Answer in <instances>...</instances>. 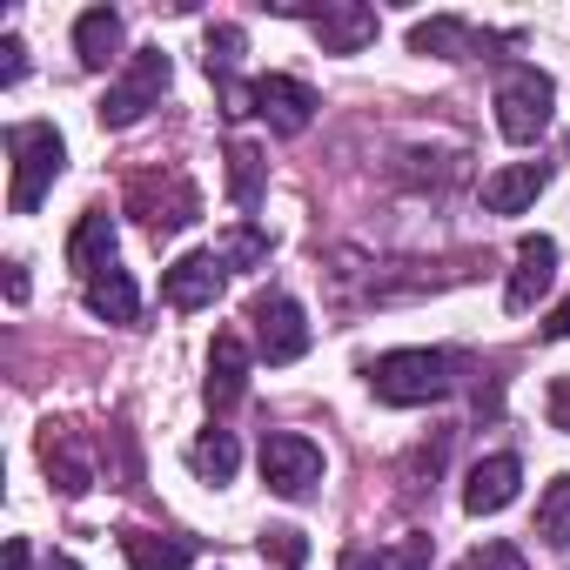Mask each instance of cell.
I'll return each mask as SVG.
<instances>
[{"label":"cell","instance_id":"obj_1","mask_svg":"<svg viewBox=\"0 0 570 570\" xmlns=\"http://www.w3.org/2000/svg\"><path fill=\"white\" fill-rule=\"evenodd\" d=\"M363 376H370V396L390 410H423V403H443L456 390V363L443 350H390Z\"/></svg>","mask_w":570,"mask_h":570},{"label":"cell","instance_id":"obj_2","mask_svg":"<svg viewBox=\"0 0 570 570\" xmlns=\"http://www.w3.org/2000/svg\"><path fill=\"white\" fill-rule=\"evenodd\" d=\"M8 155H14V188H8V208L14 215H35L48 202V188L61 181L68 168V141L55 121H14L8 128Z\"/></svg>","mask_w":570,"mask_h":570},{"label":"cell","instance_id":"obj_3","mask_svg":"<svg viewBox=\"0 0 570 570\" xmlns=\"http://www.w3.org/2000/svg\"><path fill=\"white\" fill-rule=\"evenodd\" d=\"M550 115H557V81L543 68H503L497 75V128H503V141L530 148L550 128Z\"/></svg>","mask_w":570,"mask_h":570},{"label":"cell","instance_id":"obj_4","mask_svg":"<svg viewBox=\"0 0 570 570\" xmlns=\"http://www.w3.org/2000/svg\"><path fill=\"white\" fill-rule=\"evenodd\" d=\"M168 75H175V68H168V55H161V48H141V55L128 61V75L101 95V108H95V115H101V128H135L148 108H161Z\"/></svg>","mask_w":570,"mask_h":570},{"label":"cell","instance_id":"obj_5","mask_svg":"<svg viewBox=\"0 0 570 570\" xmlns=\"http://www.w3.org/2000/svg\"><path fill=\"white\" fill-rule=\"evenodd\" d=\"M128 208L141 215L148 235H181V228L202 215V195H195V181H188L181 168H168V175H135Z\"/></svg>","mask_w":570,"mask_h":570},{"label":"cell","instance_id":"obj_6","mask_svg":"<svg viewBox=\"0 0 570 570\" xmlns=\"http://www.w3.org/2000/svg\"><path fill=\"white\" fill-rule=\"evenodd\" d=\"M262 483H268L275 497H289V503L316 497V483H323V450H316L309 436H296V430L262 436Z\"/></svg>","mask_w":570,"mask_h":570},{"label":"cell","instance_id":"obj_7","mask_svg":"<svg viewBox=\"0 0 570 570\" xmlns=\"http://www.w3.org/2000/svg\"><path fill=\"white\" fill-rule=\"evenodd\" d=\"M497 48H517V35H490V28H470L463 14H430L410 28V55H436V61H490Z\"/></svg>","mask_w":570,"mask_h":570},{"label":"cell","instance_id":"obj_8","mask_svg":"<svg viewBox=\"0 0 570 570\" xmlns=\"http://www.w3.org/2000/svg\"><path fill=\"white\" fill-rule=\"evenodd\" d=\"M248 323H255L262 363H303V356H309V316H303L296 296H255Z\"/></svg>","mask_w":570,"mask_h":570},{"label":"cell","instance_id":"obj_9","mask_svg":"<svg viewBox=\"0 0 570 570\" xmlns=\"http://www.w3.org/2000/svg\"><path fill=\"white\" fill-rule=\"evenodd\" d=\"M275 14L309 21L330 55H363L376 41V8H363V0H336V8H296V0H275Z\"/></svg>","mask_w":570,"mask_h":570},{"label":"cell","instance_id":"obj_10","mask_svg":"<svg viewBox=\"0 0 570 570\" xmlns=\"http://www.w3.org/2000/svg\"><path fill=\"white\" fill-rule=\"evenodd\" d=\"M316 108H323L316 88L296 81V75H255V81H248V115H262L275 135H309Z\"/></svg>","mask_w":570,"mask_h":570},{"label":"cell","instance_id":"obj_11","mask_svg":"<svg viewBox=\"0 0 570 570\" xmlns=\"http://www.w3.org/2000/svg\"><path fill=\"white\" fill-rule=\"evenodd\" d=\"M222 282H228L222 255H215V248H195V255H181L175 268H161V303L181 309V316H188V309H215Z\"/></svg>","mask_w":570,"mask_h":570},{"label":"cell","instance_id":"obj_12","mask_svg":"<svg viewBox=\"0 0 570 570\" xmlns=\"http://www.w3.org/2000/svg\"><path fill=\"white\" fill-rule=\"evenodd\" d=\"M550 282H557V242L550 235H523L517 242V268H510V289H503V309L530 316L537 296H550Z\"/></svg>","mask_w":570,"mask_h":570},{"label":"cell","instance_id":"obj_13","mask_svg":"<svg viewBox=\"0 0 570 570\" xmlns=\"http://www.w3.org/2000/svg\"><path fill=\"white\" fill-rule=\"evenodd\" d=\"M202 396H208V410H215V416H222V410H235V403L248 396V343H242L235 330H222V336H215Z\"/></svg>","mask_w":570,"mask_h":570},{"label":"cell","instance_id":"obj_14","mask_svg":"<svg viewBox=\"0 0 570 570\" xmlns=\"http://www.w3.org/2000/svg\"><path fill=\"white\" fill-rule=\"evenodd\" d=\"M517 483H523V463H517L510 450H497V456H483V463L470 470V483H463V510H470V517H497V510L517 503Z\"/></svg>","mask_w":570,"mask_h":570},{"label":"cell","instance_id":"obj_15","mask_svg":"<svg viewBox=\"0 0 570 570\" xmlns=\"http://www.w3.org/2000/svg\"><path fill=\"white\" fill-rule=\"evenodd\" d=\"M115 215L108 208H81V222H75V235H68V268L81 275V282H95V275H108L115 268Z\"/></svg>","mask_w":570,"mask_h":570},{"label":"cell","instance_id":"obj_16","mask_svg":"<svg viewBox=\"0 0 570 570\" xmlns=\"http://www.w3.org/2000/svg\"><path fill=\"white\" fill-rule=\"evenodd\" d=\"M543 181H550L543 161H510V168L483 175V208H490V215H523V208L543 195Z\"/></svg>","mask_w":570,"mask_h":570},{"label":"cell","instance_id":"obj_17","mask_svg":"<svg viewBox=\"0 0 570 570\" xmlns=\"http://www.w3.org/2000/svg\"><path fill=\"white\" fill-rule=\"evenodd\" d=\"M41 463H48V476H55V490L61 497H88V483H95V463H88V450L68 436V430H41Z\"/></svg>","mask_w":570,"mask_h":570},{"label":"cell","instance_id":"obj_18","mask_svg":"<svg viewBox=\"0 0 570 570\" xmlns=\"http://www.w3.org/2000/svg\"><path fill=\"white\" fill-rule=\"evenodd\" d=\"M121 557H128V570H188V563H195V537L121 530Z\"/></svg>","mask_w":570,"mask_h":570},{"label":"cell","instance_id":"obj_19","mask_svg":"<svg viewBox=\"0 0 570 570\" xmlns=\"http://www.w3.org/2000/svg\"><path fill=\"white\" fill-rule=\"evenodd\" d=\"M75 55H81L88 75L115 68V61H121V14H115V8H88V14L75 21Z\"/></svg>","mask_w":570,"mask_h":570},{"label":"cell","instance_id":"obj_20","mask_svg":"<svg viewBox=\"0 0 570 570\" xmlns=\"http://www.w3.org/2000/svg\"><path fill=\"white\" fill-rule=\"evenodd\" d=\"M81 296H88V309L101 316V323H135L141 316V296H135V275L128 268H108V275H95V282H81Z\"/></svg>","mask_w":570,"mask_h":570},{"label":"cell","instance_id":"obj_21","mask_svg":"<svg viewBox=\"0 0 570 570\" xmlns=\"http://www.w3.org/2000/svg\"><path fill=\"white\" fill-rule=\"evenodd\" d=\"M188 463H195V476L202 483H235V470H242V443L228 436V430H202L195 436V450H188Z\"/></svg>","mask_w":570,"mask_h":570},{"label":"cell","instance_id":"obj_22","mask_svg":"<svg viewBox=\"0 0 570 570\" xmlns=\"http://www.w3.org/2000/svg\"><path fill=\"white\" fill-rule=\"evenodd\" d=\"M262 175H268V161H262V148H255V141H228V195H235V208H242V222H255L248 208L262 202Z\"/></svg>","mask_w":570,"mask_h":570},{"label":"cell","instance_id":"obj_23","mask_svg":"<svg viewBox=\"0 0 570 570\" xmlns=\"http://www.w3.org/2000/svg\"><path fill=\"white\" fill-rule=\"evenodd\" d=\"M537 537L550 550H570V476H550L537 497Z\"/></svg>","mask_w":570,"mask_h":570},{"label":"cell","instance_id":"obj_24","mask_svg":"<svg viewBox=\"0 0 570 570\" xmlns=\"http://www.w3.org/2000/svg\"><path fill=\"white\" fill-rule=\"evenodd\" d=\"M215 255H222V268H262L268 262V235L255 222H235V228L215 235Z\"/></svg>","mask_w":570,"mask_h":570},{"label":"cell","instance_id":"obj_25","mask_svg":"<svg viewBox=\"0 0 570 570\" xmlns=\"http://www.w3.org/2000/svg\"><path fill=\"white\" fill-rule=\"evenodd\" d=\"M430 557H436V543H430L423 530H410V537H396L390 550H376L363 570H430Z\"/></svg>","mask_w":570,"mask_h":570},{"label":"cell","instance_id":"obj_26","mask_svg":"<svg viewBox=\"0 0 570 570\" xmlns=\"http://www.w3.org/2000/svg\"><path fill=\"white\" fill-rule=\"evenodd\" d=\"M262 557H268L275 570H303V563H309V537H303L296 523H275V530H262Z\"/></svg>","mask_w":570,"mask_h":570},{"label":"cell","instance_id":"obj_27","mask_svg":"<svg viewBox=\"0 0 570 570\" xmlns=\"http://www.w3.org/2000/svg\"><path fill=\"white\" fill-rule=\"evenodd\" d=\"M463 570H530V557H523L517 543H503V537H490V543H476V550L463 557Z\"/></svg>","mask_w":570,"mask_h":570},{"label":"cell","instance_id":"obj_28","mask_svg":"<svg viewBox=\"0 0 570 570\" xmlns=\"http://www.w3.org/2000/svg\"><path fill=\"white\" fill-rule=\"evenodd\" d=\"M28 75V48H21V35H0V88H14Z\"/></svg>","mask_w":570,"mask_h":570},{"label":"cell","instance_id":"obj_29","mask_svg":"<svg viewBox=\"0 0 570 570\" xmlns=\"http://www.w3.org/2000/svg\"><path fill=\"white\" fill-rule=\"evenodd\" d=\"M550 430H563V436H570V376H557V383H550Z\"/></svg>","mask_w":570,"mask_h":570},{"label":"cell","instance_id":"obj_30","mask_svg":"<svg viewBox=\"0 0 570 570\" xmlns=\"http://www.w3.org/2000/svg\"><path fill=\"white\" fill-rule=\"evenodd\" d=\"M8 570H35V550H28V537H8Z\"/></svg>","mask_w":570,"mask_h":570},{"label":"cell","instance_id":"obj_31","mask_svg":"<svg viewBox=\"0 0 570 570\" xmlns=\"http://www.w3.org/2000/svg\"><path fill=\"white\" fill-rule=\"evenodd\" d=\"M543 336H550V343H570V303H563V309L543 323Z\"/></svg>","mask_w":570,"mask_h":570},{"label":"cell","instance_id":"obj_32","mask_svg":"<svg viewBox=\"0 0 570 570\" xmlns=\"http://www.w3.org/2000/svg\"><path fill=\"white\" fill-rule=\"evenodd\" d=\"M8 303H28V275H21V262H8Z\"/></svg>","mask_w":570,"mask_h":570},{"label":"cell","instance_id":"obj_33","mask_svg":"<svg viewBox=\"0 0 570 570\" xmlns=\"http://www.w3.org/2000/svg\"><path fill=\"white\" fill-rule=\"evenodd\" d=\"M48 570H81V563H75V557H55V563H48Z\"/></svg>","mask_w":570,"mask_h":570}]
</instances>
